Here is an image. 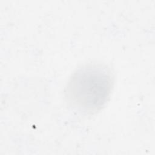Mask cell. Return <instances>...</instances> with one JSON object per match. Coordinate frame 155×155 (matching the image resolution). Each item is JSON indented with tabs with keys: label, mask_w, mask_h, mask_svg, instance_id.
<instances>
[{
	"label": "cell",
	"mask_w": 155,
	"mask_h": 155,
	"mask_svg": "<svg viewBox=\"0 0 155 155\" xmlns=\"http://www.w3.org/2000/svg\"><path fill=\"white\" fill-rule=\"evenodd\" d=\"M114 84L110 69L102 64H88L72 73L64 93L69 105L84 114L101 110L108 101Z\"/></svg>",
	"instance_id": "obj_1"
}]
</instances>
